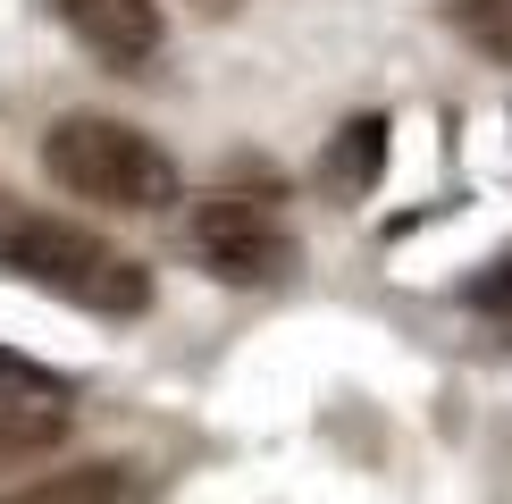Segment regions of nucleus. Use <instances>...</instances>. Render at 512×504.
Returning <instances> with one entry per match:
<instances>
[{"label":"nucleus","mask_w":512,"mask_h":504,"mask_svg":"<svg viewBox=\"0 0 512 504\" xmlns=\"http://www.w3.org/2000/svg\"><path fill=\"white\" fill-rule=\"evenodd\" d=\"M42 168H51L59 194L101 202V210H168L177 202V160L126 118H93V110L59 118L42 135Z\"/></svg>","instance_id":"nucleus-1"},{"label":"nucleus","mask_w":512,"mask_h":504,"mask_svg":"<svg viewBox=\"0 0 512 504\" xmlns=\"http://www.w3.org/2000/svg\"><path fill=\"white\" fill-rule=\"evenodd\" d=\"M0 269H26L34 286L68 294L76 311H101V320H135L143 303H152V269L135 261V252L101 244L93 227L76 219H51V210H26L9 236V261Z\"/></svg>","instance_id":"nucleus-2"},{"label":"nucleus","mask_w":512,"mask_h":504,"mask_svg":"<svg viewBox=\"0 0 512 504\" xmlns=\"http://www.w3.org/2000/svg\"><path fill=\"white\" fill-rule=\"evenodd\" d=\"M185 236H194V261H202L219 286H286L294 269H303L294 227L277 219L261 194H210Z\"/></svg>","instance_id":"nucleus-3"},{"label":"nucleus","mask_w":512,"mask_h":504,"mask_svg":"<svg viewBox=\"0 0 512 504\" xmlns=\"http://www.w3.org/2000/svg\"><path fill=\"white\" fill-rule=\"evenodd\" d=\"M59 26H68L93 59H110V68H143V59H160V0H51Z\"/></svg>","instance_id":"nucleus-4"},{"label":"nucleus","mask_w":512,"mask_h":504,"mask_svg":"<svg viewBox=\"0 0 512 504\" xmlns=\"http://www.w3.org/2000/svg\"><path fill=\"white\" fill-rule=\"evenodd\" d=\"M387 135H395V126L378 118V110L345 118V126L328 135V152H319V185H328L336 202H361L378 177H387Z\"/></svg>","instance_id":"nucleus-5"},{"label":"nucleus","mask_w":512,"mask_h":504,"mask_svg":"<svg viewBox=\"0 0 512 504\" xmlns=\"http://www.w3.org/2000/svg\"><path fill=\"white\" fill-rule=\"evenodd\" d=\"M143 496H152V488H143L135 462H76V471L34 479V488L9 496V504H143Z\"/></svg>","instance_id":"nucleus-6"},{"label":"nucleus","mask_w":512,"mask_h":504,"mask_svg":"<svg viewBox=\"0 0 512 504\" xmlns=\"http://www.w3.org/2000/svg\"><path fill=\"white\" fill-rule=\"evenodd\" d=\"M68 446V404H26V395H0V471L34 454H59Z\"/></svg>","instance_id":"nucleus-7"},{"label":"nucleus","mask_w":512,"mask_h":504,"mask_svg":"<svg viewBox=\"0 0 512 504\" xmlns=\"http://www.w3.org/2000/svg\"><path fill=\"white\" fill-rule=\"evenodd\" d=\"M0 395H26V404H68V378L51 362H34V353L0 345Z\"/></svg>","instance_id":"nucleus-8"},{"label":"nucleus","mask_w":512,"mask_h":504,"mask_svg":"<svg viewBox=\"0 0 512 504\" xmlns=\"http://www.w3.org/2000/svg\"><path fill=\"white\" fill-rule=\"evenodd\" d=\"M454 17H462L471 42H487V51L512 59V0H454Z\"/></svg>","instance_id":"nucleus-9"},{"label":"nucleus","mask_w":512,"mask_h":504,"mask_svg":"<svg viewBox=\"0 0 512 504\" xmlns=\"http://www.w3.org/2000/svg\"><path fill=\"white\" fill-rule=\"evenodd\" d=\"M462 294H471V311H496V320H512V252H496V261H487Z\"/></svg>","instance_id":"nucleus-10"},{"label":"nucleus","mask_w":512,"mask_h":504,"mask_svg":"<svg viewBox=\"0 0 512 504\" xmlns=\"http://www.w3.org/2000/svg\"><path fill=\"white\" fill-rule=\"evenodd\" d=\"M17 219H26V202H9V194H0V261H9V236H17Z\"/></svg>","instance_id":"nucleus-11"}]
</instances>
